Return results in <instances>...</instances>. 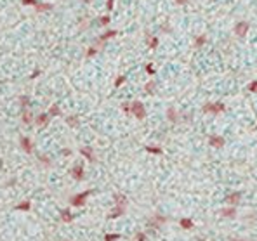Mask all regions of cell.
I'll use <instances>...</instances> for the list:
<instances>
[{
  "instance_id": "cell-1",
  "label": "cell",
  "mask_w": 257,
  "mask_h": 241,
  "mask_svg": "<svg viewBox=\"0 0 257 241\" xmlns=\"http://www.w3.org/2000/svg\"><path fill=\"white\" fill-rule=\"evenodd\" d=\"M92 194V189H87V191H84V193H78V194H73L70 198V203L73 205V206H82V205L85 203V199L89 198Z\"/></svg>"
},
{
  "instance_id": "cell-2",
  "label": "cell",
  "mask_w": 257,
  "mask_h": 241,
  "mask_svg": "<svg viewBox=\"0 0 257 241\" xmlns=\"http://www.w3.org/2000/svg\"><path fill=\"white\" fill-rule=\"evenodd\" d=\"M130 113H132V115H134L137 120H144V118H146L144 104H143V102H139V101L132 102V104H130Z\"/></svg>"
},
{
  "instance_id": "cell-3",
  "label": "cell",
  "mask_w": 257,
  "mask_h": 241,
  "mask_svg": "<svg viewBox=\"0 0 257 241\" xmlns=\"http://www.w3.org/2000/svg\"><path fill=\"white\" fill-rule=\"evenodd\" d=\"M202 111L207 115V113H210V115H219V113L224 111V104L222 102H209V104H205L203 108H202Z\"/></svg>"
},
{
  "instance_id": "cell-4",
  "label": "cell",
  "mask_w": 257,
  "mask_h": 241,
  "mask_svg": "<svg viewBox=\"0 0 257 241\" xmlns=\"http://www.w3.org/2000/svg\"><path fill=\"white\" fill-rule=\"evenodd\" d=\"M248 30H250V23L248 21H240V23H236V26H235V33L240 38L245 37L247 33H248Z\"/></svg>"
},
{
  "instance_id": "cell-5",
  "label": "cell",
  "mask_w": 257,
  "mask_h": 241,
  "mask_svg": "<svg viewBox=\"0 0 257 241\" xmlns=\"http://www.w3.org/2000/svg\"><path fill=\"white\" fill-rule=\"evenodd\" d=\"M240 199H241V193H240V191H235V193L226 194L224 203H226V205H231V206H235V205L240 203Z\"/></svg>"
},
{
  "instance_id": "cell-6",
  "label": "cell",
  "mask_w": 257,
  "mask_h": 241,
  "mask_svg": "<svg viewBox=\"0 0 257 241\" xmlns=\"http://www.w3.org/2000/svg\"><path fill=\"white\" fill-rule=\"evenodd\" d=\"M70 173L75 181H82L84 179V166H82V163H75V165L71 166Z\"/></svg>"
},
{
  "instance_id": "cell-7",
  "label": "cell",
  "mask_w": 257,
  "mask_h": 241,
  "mask_svg": "<svg viewBox=\"0 0 257 241\" xmlns=\"http://www.w3.org/2000/svg\"><path fill=\"white\" fill-rule=\"evenodd\" d=\"M19 144H21V148H23V151L24 153H33V142H32V139H28V137H24V135H21L19 137Z\"/></svg>"
},
{
  "instance_id": "cell-8",
  "label": "cell",
  "mask_w": 257,
  "mask_h": 241,
  "mask_svg": "<svg viewBox=\"0 0 257 241\" xmlns=\"http://www.w3.org/2000/svg\"><path fill=\"white\" fill-rule=\"evenodd\" d=\"M115 35H118L117 30H110V31L102 33L101 37H99V40H97V47H102V45H104V42H106V40H110V38H113Z\"/></svg>"
},
{
  "instance_id": "cell-9",
  "label": "cell",
  "mask_w": 257,
  "mask_h": 241,
  "mask_svg": "<svg viewBox=\"0 0 257 241\" xmlns=\"http://www.w3.org/2000/svg\"><path fill=\"white\" fill-rule=\"evenodd\" d=\"M49 122H50L49 113H42V115H38V116L35 118V123H37V127H47Z\"/></svg>"
},
{
  "instance_id": "cell-10",
  "label": "cell",
  "mask_w": 257,
  "mask_h": 241,
  "mask_svg": "<svg viewBox=\"0 0 257 241\" xmlns=\"http://www.w3.org/2000/svg\"><path fill=\"white\" fill-rule=\"evenodd\" d=\"M80 155L85 156L89 161H96V155H94V149H92L91 146H85V148H82L80 149Z\"/></svg>"
},
{
  "instance_id": "cell-11",
  "label": "cell",
  "mask_w": 257,
  "mask_h": 241,
  "mask_svg": "<svg viewBox=\"0 0 257 241\" xmlns=\"http://www.w3.org/2000/svg\"><path fill=\"white\" fill-rule=\"evenodd\" d=\"M209 144L212 146V148H222V146H224V139H222L221 135H210Z\"/></svg>"
},
{
  "instance_id": "cell-12",
  "label": "cell",
  "mask_w": 257,
  "mask_h": 241,
  "mask_svg": "<svg viewBox=\"0 0 257 241\" xmlns=\"http://www.w3.org/2000/svg\"><path fill=\"white\" fill-rule=\"evenodd\" d=\"M125 214V206H118V205H115V208L108 214V219H118L120 215Z\"/></svg>"
},
{
  "instance_id": "cell-13",
  "label": "cell",
  "mask_w": 257,
  "mask_h": 241,
  "mask_svg": "<svg viewBox=\"0 0 257 241\" xmlns=\"http://www.w3.org/2000/svg\"><path fill=\"white\" fill-rule=\"evenodd\" d=\"M167 118H169V122H172V123H177V122H179V115H177V109L174 106H170L167 109Z\"/></svg>"
},
{
  "instance_id": "cell-14",
  "label": "cell",
  "mask_w": 257,
  "mask_h": 241,
  "mask_svg": "<svg viewBox=\"0 0 257 241\" xmlns=\"http://www.w3.org/2000/svg\"><path fill=\"white\" fill-rule=\"evenodd\" d=\"M221 215L224 219H233L236 215V206H228V208H222L221 210Z\"/></svg>"
},
{
  "instance_id": "cell-15",
  "label": "cell",
  "mask_w": 257,
  "mask_h": 241,
  "mask_svg": "<svg viewBox=\"0 0 257 241\" xmlns=\"http://www.w3.org/2000/svg\"><path fill=\"white\" fill-rule=\"evenodd\" d=\"M113 199H115V205H118V206H125V205H127V198L120 193L113 194Z\"/></svg>"
},
{
  "instance_id": "cell-16",
  "label": "cell",
  "mask_w": 257,
  "mask_h": 241,
  "mask_svg": "<svg viewBox=\"0 0 257 241\" xmlns=\"http://www.w3.org/2000/svg\"><path fill=\"white\" fill-rule=\"evenodd\" d=\"M179 224H181V227L182 229H186V231H189V229H193V220L191 219H188V217H184V219H181L179 220Z\"/></svg>"
},
{
  "instance_id": "cell-17",
  "label": "cell",
  "mask_w": 257,
  "mask_h": 241,
  "mask_svg": "<svg viewBox=\"0 0 257 241\" xmlns=\"http://www.w3.org/2000/svg\"><path fill=\"white\" fill-rule=\"evenodd\" d=\"M49 116L54 118V116H61V108L58 104H52V106L49 108Z\"/></svg>"
},
{
  "instance_id": "cell-18",
  "label": "cell",
  "mask_w": 257,
  "mask_h": 241,
  "mask_svg": "<svg viewBox=\"0 0 257 241\" xmlns=\"http://www.w3.org/2000/svg\"><path fill=\"white\" fill-rule=\"evenodd\" d=\"M61 220L63 222H71L73 220V214L70 210H61Z\"/></svg>"
},
{
  "instance_id": "cell-19",
  "label": "cell",
  "mask_w": 257,
  "mask_h": 241,
  "mask_svg": "<svg viewBox=\"0 0 257 241\" xmlns=\"http://www.w3.org/2000/svg\"><path fill=\"white\" fill-rule=\"evenodd\" d=\"M66 123L70 125V127H73V129H76V127L80 125V122H78L76 116H66Z\"/></svg>"
},
{
  "instance_id": "cell-20",
  "label": "cell",
  "mask_w": 257,
  "mask_h": 241,
  "mask_svg": "<svg viewBox=\"0 0 257 241\" xmlns=\"http://www.w3.org/2000/svg\"><path fill=\"white\" fill-rule=\"evenodd\" d=\"M144 149L148 151V153H151V155H162V153H163V149H162V148H156V146H146Z\"/></svg>"
},
{
  "instance_id": "cell-21",
  "label": "cell",
  "mask_w": 257,
  "mask_h": 241,
  "mask_svg": "<svg viewBox=\"0 0 257 241\" xmlns=\"http://www.w3.org/2000/svg\"><path fill=\"white\" fill-rule=\"evenodd\" d=\"M205 42H207V37L205 35H200L196 40H195V49H200V47H203Z\"/></svg>"
},
{
  "instance_id": "cell-22",
  "label": "cell",
  "mask_w": 257,
  "mask_h": 241,
  "mask_svg": "<svg viewBox=\"0 0 257 241\" xmlns=\"http://www.w3.org/2000/svg\"><path fill=\"white\" fill-rule=\"evenodd\" d=\"M155 89H156V83H155L153 80H150V82L144 85V90L148 92V94H155Z\"/></svg>"
},
{
  "instance_id": "cell-23",
  "label": "cell",
  "mask_w": 257,
  "mask_h": 241,
  "mask_svg": "<svg viewBox=\"0 0 257 241\" xmlns=\"http://www.w3.org/2000/svg\"><path fill=\"white\" fill-rule=\"evenodd\" d=\"M35 9H37L38 12H45V11H52V5H50V4H38Z\"/></svg>"
},
{
  "instance_id": "cell-24",
  "label": "cell",
  "mask_w": 257,
  "mask_h": 241,
  "mask_svg": "<svg viewBox=\"0 0 257 241\" xmlns=\"http://www.w3.org/2000/svg\"><path fill=\"white\" fill-rule=\"evenodd\" d=\"M23 122H24V123H32V122H33L30 109H24V111H23Z\"/></svg>"
},
{
  "instance_id": "cell-25",
  "label": "cell",
  "mask_w": 257,
  "mask_h": 241,
  "mask_svg": "<svg viewBox=\"0 0 257 241\" xmlns=\"http://www.w3.org/2000/svg\"><path fill=\"white\" fill-rule=\"evenodd\" d=\"M148 47H150V49H156V47H158V38H156V37H148Z\"/></svg>"
},
{
  "instance_id": "cell-26",
  "label": "cell",
  "mask_w": 257,
  "mask_h": 241,
  "mask_svg": "<svg viewBox=\"0 0 257 241\" xmlns=\"http://www.w3.org/2000/svg\"><path fill=\"white\" fill-rule=\"evenodd\" d=\"M30 208H32V203H30V201H23V203L16 205V210H24V212H26V210H30Z\"/></svg>"
},
{
  "instance_id": "cell-27",
  "label": "cell",
  "mask_w": 257,
  "mask_h": 241,
  "mask_svg": "<svg viewBox=\"0 0 257 241\" xmlns=\"http://www.w3.org/2000/svg\"><path fill=\"white\" fill-rule=\"evenodd\" d=\"M19 101H21L23 108L28 109V106H30V97H28V96H21V97H19Z\"/></svg>"
},
{
  "instance_id": "cell-28",
  "label": "cell",
  "mask_w": 257,
  "mask_h": 241,
  "mask_svg": "<svg viewBox=\"0 0 257 241\" xmlns=\"http://www.w3.org/2000/svg\"><path fill=\"white\" fill-rule=\"evenodd\" d=\"M120 238H122V236L117 234V232H115V234H106L104 236V241H117V239H120Z\"/></svg>"
},
{
  "instance_id": "cell-29",
  "label": "cell",
  "mask_w": 257,
  "mask_h": 241,
  "mask_svg": "<svg viewBox=\"0 0 257 241\" xmlns=\"http://www.w3.org/2000/svg\"><path fill=\"white\" fill-rule=\"evenodd\" d=\"M96 54H97V47H91V49H89V50H87L85 57H87V59H91V57H94Z\"/></svg>"
},
{
  "instance_id": "cell-30",
  "label": "cell",
  "mask_w": 257,
  "mask_h": 241,
  "mask_svg": "<svg viewBox=\"0 0 257 241\" xmlns=\"http://www.w3.org/2000/svg\"><path fill=\"white\" fill-rule=\"evenodd\" d=\"M247 90H250V92H254V94H257V80L250 82V83H248V87H247Z\"/></svg>"
},
{
  "instance_id": "cell-31",
  "label": "cell",
  "mask_w": 257,
  "mask_h": 241,
  "mask_svg": "<svg viewBox=\"0 0 257 241\" xmlns=\"http://www.w3.org/2000/svg\"><path fill=\"white\" fill-rule=\"evenodd\" d=\"M110 21H111V19H110V16H101V17H99V24H101V26H106V24H110Z\"/></svg>"
},
{
  "instance_id": "cell-32",
  "label": "cell",
  "mask_w": 257,
  "mask_h": 241,
  "mask_svg": "<svg viewBox=\"0 0 257 241\" xmlns=\"http://www.w3.org/2000/svg\"><path fill=\"white\" fill-rule=\"evenodd\" d=\"M21 4H23V5H32V7H37L38 5L37 0H21Z\"/></svg>"
},
{
  "instance_id": "cell-33",
  "label": "cell",
  "mask_w": 257,
  "mask_h": 241,
  "mask_svg": "<svg viewBox=\"0 0 257 241\" xmlns=\"http://www.w3.org/2000/svg\"><path fill=\"white\" fill-rule=\"evenodd\" d=\"M123 83H125V76H122V75H120V76L117 78V80H115V87L118 89V87H122Z\"/></svg>"
},
{
  "instance_id": "cell-34",
  "label": "cell",
  "mask_w": 257,
  "mask_h": 241,
  "mask_svg": "<svg viewBox=\"0 0 257 241\" xmlns=\"http://www.w3.org/2000/svg\"><path fill=\"white\" fill-rule=\"evenodd\" d=\"M148 239V236L144 234V232H137L136 234V241H146Z\"/></svg>"
},
{
  "instance_id": "cell-35",
  "label": "cell",
  "mask_w": 257,
  "mask_h": 241,
  "mask_svg": "<svg viewBox=\"0 0 257 241\" xmlns=\"http://www.w3.org/2000/svg\"><path fill=\"white\" fill-rule=\"evenodd\" d=\"M38 160H40V163H43L45 166H50V161H49L47 156H38Z\"/></svg>"
},
{
  "instance_id": "cell-36",
  "label": "cell",
  "mask_w": 257,
  "mask_h": 241,
  "mask_svg": "<svg viewBox=\"0 0 257 241\" xmlns=\"http://www.w3.org/2000/svg\"><path fill=\"white\" fill-rule=\"evenodd\" d=\"M144 70H146V73H148V75H151V76L155 75V68H153L151 64H146V68H144Z\"/></svg>"
},
{
  "instance_id": "cell-37",
  "label": "cell",
  "mask_w": 257,
  "mask_h": 241,
  "mask_svg": "<svg viewBox=\"0 0 257 241\" xmlns=\"http://www.w3.org/2000/svg\"><path fill=\"white\" fill-rule=\"evenodd\" d=\"M113 5H115V0H108V2H106V9H108V11H111Z\"/></svg>"
},
{
  "instance_id": "cell-38",
  "label": "cell",
  "mask_w": 257,
  "mask_h": 241,
  "mask_svg": "<svg viewBox=\"0 0 257 241\" xmlns=\"http://www.w3.org/2000/svg\"><path fill=\"white\" fill-rule=\"evenodd\" d=\"M122 109L125 113H130V104H122Z\"/></svg>"
},
{
  "instance_id": "cell-39",
  "label": "cell",
  "mask_w": 257,
  "mask_h": 241,
  "mask_svg": "<svg viewBox=\"0 0 257 241\" xmlns=\"http://www.w3.org/2000/svg\"><path fill=\"white\" fill-rule=\"evenodd\" d=\"M38 75H40V71H33V73H32V76H30V78H37Z\"/></svg>"
},
{
  "instance_id": "cell-40",
  "label": "cell",
  "mask_w": 257,
  "mask_h": 241,
  "mask_svg": "<svg viewBox=\"0 0 257 241\" xmlns=\"http://www.w3.org/2000/svg\"><path fill=\"white\" fill-rule=\"evenodd\" d=\"M176 2H177V4H181V5H186V4H188V0H176Z\"/></svg>"
},
{
  "instance_id": "cell-41",
  "label": "cell",
  "mask_w": 257,
  "mask_h": 241,
  "mask_svg": "<svg viewBox=\"0 0 257 241\" xmlns=\"http://www.w3.org/2000/svg\"><path fill=\"white\" fill-rule=\"evenodd\" d=\"M63 155L68 156V155H71V151H70V149H63Z\"/></svg>"
},
{
  "instance_id": "cell-42",
  "label": "cell",
  "mask_w": 257,
  "mask_h": 241,
  "mask_svg": "<svg viewBox=\"0 0 257 241\" xmlns=\"http://www.w3.org/2000/svg\"><path fill=\"white\" fill-rule=\"evenodd\" d=\"M84 2H87V4H91V2H92V0H84Z\"/></svg>"
},
{
  "instance_id": "cell-43",
  "label": "cell",
  "mask_w": 257,
  "mask_h": 241,
  "mask_svg": "<svg viewBox=\"0 0 257 241\" xmlns=\"http://www.w3.org/2000/svg\"><path fill=\"white\" fill-rule=\"evenodd\" d=\"M235 241H245V239H235Z\"/></svg>"
}]
</instances>
